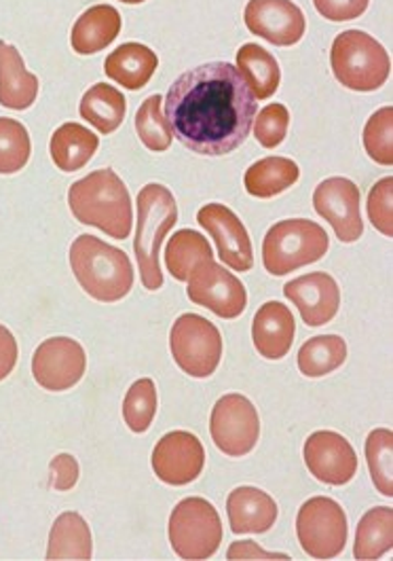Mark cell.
Listing matches in <instances>:
<instances>
[{
  "instance_id": "1",
  "label": "cell",
  "mask_w": 393,
  "mask_h": 561,
  "mask_svg": "<svg viewBox=\"0 0 393 561\" xmlns=\"http://www.w3.org/2000/svg\"><path fill=\"white\" fill-rule=\"evenodd\" d=\"M258 102L238 66L210 62L182 72L165 95V119L186 149L229 156L247 140Z\"/></svg>"
},
{
  "instance_id": "2",
  "label": "cell",
  "mask_w": 393,
  "mask_h": 561,
  "mask_svg": "<svg viewBox=\"0 0 393 561\" xmlns=\"http://www.w3.org/2000/svg\"><path fill=\"white\" fill-rule=\"evenodd\" d=\"M68 206L74 219L91 225L115 240L131 233L134 206L119 174L111 168L95 170L68 191Z\"/></svg>"
},
{
  "instance_id": "3",
  "label": "cell",
  "mask_w": 393,
  "mask_h": 561,
  "mask_svg": "<svg viewBox=\"0 0 393 561\" xmlns=\"http://www.w3.org/2000/svg\"><path fill=\"white\" fill-rule=\"evenodd\" d=\"M70 267L91 299L115 304L134 286V265L123 250L95 236H79L70 247Z\"/></svg>"
},
{
  "instance_id": "4",
  "label": "cell",
  "mask_w": 393,
  "mask_h": 561,
  "mask_svg": "<svg viewBox=\"0 0 393 561\" xmlns=\"http://www.w3.org/2000/svg\"><path fill=\"white\" fill-rule=\"evenodd\" d=\"M138 220L134 250L145 288L159 290L163 286V272L159 265V249L170 229L178 222V206L172 191L151 183L138 193Z\"/></svg>"
},
{
  "instance_id": "5",
  "label": "cell",
  "mask_w": 393,
  "mask_h": 561,
  "mask_svg": "<svg viewBox=\"0 0 393 561\" xmlns=\"http://www.w3.org/2000/svg\"><path fill=\"white\" fill-rule=\"evenodd\" d=\"M336 81L354 92H374L392 75V60L385 47L362 31L340 32L331 49Z\"/></svg>"
},
{
  "instance_id": "6",
  "label": "cell",
  "mask_w": 393,
  "mask_h": 561,
  "mask_svg": "<svg viewBox=\"0 0 393 561\" xmlns=\"http://www.w3.org/2000/svg\"><path fill=\"white\" fill-rule=\"evenodd\" d=\"M331 249L328 233L313 220L288 219L273 225L263 242V263L273 276H286L320 261Z\"/></svg>"
},
{
  "instance_id": "7",
  "label": "cell",
  "mask_w": 393,
  "mask_h": 561,
  "mask_svg": "<svg viewBox=\"0 0 393 561\" xmlns=\"http://www.w3.org/2000/svg\"><path fill=\"white\" fill-rule=\"evenodd\" d=\"M170 542L182 560H210L222 540V522L212 502L181 500L170 517Z\"/></svg>"
},
{
  "instance_id": "8",
  "label": "cell",
  "mask_w": 393,
  "mask_h": 561,
  "mask_svg": "<svg viewBox=\"0 0 393 561\" xmlns=\"http://www.w3.org/2000/svg\"><path fill=\"white\" fill-rule=\"evenodd\" d=\"M172 356L182 371L206 379L218 369L222 358V337L210 320L197 313H182L170 335Z\"/></svg>"
},
{
  "instance_id": "9",
  "label": "cell",
  "mask_w": 393,
  "mask_h": 561,
  "mask_svg": "<svg viewBox=\"0 0 393 561\" xmlns=\"http://www.w3.org/2000/svg\"><path fill=\"white\" fill-rule=\"evenodd\" d=\"M297 534L307 556L313 560H333L345 551L347 515L336 500L315 496L301 506Z\"/></svg>"
},
{
  "instance_id": "10",
  "label": "cell",
  "mask_w": 393,
  "mask_h": 561,
  "mask_svg": "<svg viewBox=\"0 0 393 561\" xmlns=\"http://www.w3.org/2000/svg\"><path fill=\"white\" fill-rule=\"evenodd\" d=\"M210 433L222 454L242 458L256 447L261 437V420L256 407L243 394L222 397L213 405Z\"/></svg>"
},
{
  "instance_id": "11",
  "label": "cell",
  "mask_w": 393,
  "mask_h": 561,
  "mask_svg": "<svg viewBox=\"0 0 393 561\" xmlns=\"http://www.w3.org/2000/svg\"><path fill=\"white\" fill-rule=\"evenodd\" d=\"M88 369L83 345L70 337H51L36 347L32 375L49 392H63L77 386Z\"/></svg>"
},
{
  "instance_id": "12",
  "label": "cell",
  "mask_w": 393,
  "mask_h": 561,
  "mask_svg": "<svg viewBox=\"0 0 393 561\" xmlns=\"http://www.w3.org/2000/svg\"><path fill=\"white\" fill-rule=\"evenodd\" d=\"M313 208L333 225L340 242L351 244L362 238L363 222L360 215V188L343 176L322 181L313 193Z\"/></svg>"
},
{
  "instance_id": "13",
  "label": "cell",
  "mask_w": 393,
  "mask_h": 561,
  "mask_svg": "<svg viewBox=\"0 0 393 561\" xmlns=\"http://www.w3.org/2000/svg\"><path fill=\"white\" fill-rule=\"evenodd\" d=\"M186 293L195 306L208 308L210 312L224 320L242 316L247 306V293L242 280H238V276H233L213 261L199 267L188 278Z\"/></svg>"
},
{
  "instance_id": "14",
  "label": "cell",
  "mask_w": 393,
  "mask_h": 561,
  "mask_svg": "<svg viewBox=\"0 0 393 561\" xmlns=\"http://www.w3.org/2000/svg\"><path fill=\"white\" fill-rule=\"evenodd\" d=\"M206 465V449L201 440L184 433L174 431L161 438L152 451V470L154 474L174 488L188 485L199 479Z\"/></svg>"
},
{
  "instance_id": "15",
  "label": "cell",
  "mask_w": 393,
  "mask_h": 561,
  "mask_svg": "<svg viewBox=\"0 0 393 561\" xmlns=\"http://www.w3.org/2000/svg\"><path fill=\"white\" fill-rule=\"evenodd\" d=\"M304 465L326 485H345L358 472V456L351 443L333 431H317L304 440Z\"/></svg>"
},
{
  "instance_id": "16",
  "label": "cell",
  "mask_w": 393,
  "mask_h": 561,
  "mask_svg": "<svg viewBox=\"0 0 393 561\" xmlns=\"http://www.w3.org/2000/svg\"><path fill=\"white\" fill-rule=\"evenodd\" d=\"M243 20L247 31L277 47L297 45L307 28L303 11L292 0H250Z\"/></svg>"
},
{
  "instance_id": "17",
  "label": "cell",
  "mask_w": 393,
  "mask_h": 561,
  "mask_svg": "<svg viewBox=\"0 0 393 561\" xmlns=\"http://www.w3.org/2000/svg\"><path fill=\"white\" fill-rule=\"evenodd\" d=\"M197 222L212 236L222 263H227L235 272L252 270V240L242 220L231 208L222 204H208L197 213Z\"/></svg>"
},
{
  "instance_id": "18",
  "label": "cell",
  "mask_w": 393,
  "mask_h": 561,
  "mask_svg": "<svg viewBox=\"0 0 393 561\" xmlns=\"http://www.w3.org/2000/svg\"><path fill=\"white\" fill-rule=\"evenodd\" d=\"M284 295L299 308L304 324L324 327L340 308V290L331 274L313 272L284 286Z\"/></svg>"
},
{
  "instance_id": "19",
  "label": "cell",
  "mask_w": 393,
  "mask_h": 561,
  "mask_svg": "<svg viewBox=\"0 0 393 561\" xmlns=\"http://www.w3.org/2000/svg\"><path fill=\"white\" fill-rule=\"evenodd\" d=\"M294 333H297L294 316L288 310V306L279 301L265 304L254 316L252 340L263 358H269V360L284 358L294 343Z\"/></svg>"
},
{
  "instance_id": "20",
  "label": "cell",
  "mask_w": 393,
  "mask_h": 561,
  "mask_svg": "<svg viewBox=\"0 0 393 561\" xmlns=\"http://www.w3.org/2000/svg\"><path fill=\"white\" fill-rule=\"evenodd\" d=\"M227 513L235 534H263L277 522V502L258 488H238L227 500Z\"/></svg>"
},
{
  "instance_id": "21",
  "label": "cell",
  "mask_w": 393,
  "mask_h": 561,
  "mask_svg": "<svg viewBox=\"0 0 393 561\" xmlns=\"http://www.w3.org/2000/svg\"><path fill=\"white\" fill-rule=\"evenodd\" d=\"M38 95V79L26 70L18 47L0 41V104L11 111L31 108Z\"/></svg>"
},
{
  "instance_id": "22",
  "label": "cell",
  "mask_w": 393,
  "mask_h": 561,
  "mask_svg": "<svg viewBox=\"0 0 393 561\" xmlns=\"http://www.w3.org/2000/svg\"><path fill=\"white\" fill-rule=\"evenodd\" d=\"M122 32V15L111 4H95L88 9L72 28V49L81 56H91L106 49Z\"/></svg>"
},
{
  "instance_id": "23",
  "label": "cell",
  "mask_w": 393,
  "mask_h": 561,
  "mask_svg": "<svg viewBox=\"0 0 393 561\" xmlns=\"http://www.w3.org/2000/svg\"><path fill=\"white\" fill-rule=\"evenodd\" d=\"M157 66H159V58L147 45L125 43L106 58L104 70L125 90L138 92L151 81Z\"/></svg>"
},
{
  "instance_id": "24",
  "label": "cell",
  "mask_w": 393,
  "mask_h": 561,
  "mask_svg": "<svg viewBox=\"0 0 393 561\" xmlns=\"http://www.w3.org/2000/svg\"><path fill=\"white\" fill-rule=\"evenodd\" d=\"M213 252L210 242L193 229H182L174 233L165 249V265L172 278L188 282V278L204 265L212 263Z\"/></svg>"
},
{
  "instance_id": "25",
  "label": "cell",
  "mask_w": 393,
  "mask_h": 561,
  "mask_svg": "<svg viewBox=\"0 0 393 561\" xmlns=\"http://www.w3.org/2000/svg\"><path fill=\"white\" fill-rule=\"evenodd\" d=\"M100 147V138L81 124H63L54 131L49 153L61 172L85 168Z\"/></svg>"
},
{
  "instance_id": "26",
  "label": "cell",
  "mask_w": 393,
  "mask_h": 561,
  "mask_svg": "<svg viewBox=\"0 0 393 561\" xmlns=\"http://www.w3.org/2000/svg\"><path fill=\"white\" fill-rule=\"evenodd\" d=\"M301 176L299 165L288 157H265L247 168L245 191L258 199H269L286 188L297 185Z\"/></svg>"
},
{
  "instance_id": "27",
  "label": "cell",
  "mask_w": 393,
  "mask_h": 561,
  "mask_svg": "<svg viewBox=\"0 0 393 561\" xmlns=\"http://www.w3.org/2000/svg\"><path fill=\"white\" fill-rule=\"evenodd\" d=\"M91 556L93 542L88 522L79 513H61L49 534L47 560H91Z\"/></svg>"
},
{
  "instance_id": "28",
  "label": "cell",
  "mask_w": 393,
  "mask_h": 561,
  "mask_svg": "<svg viewBox=\"0 0 393 561\" xmlns=\"http://www.w3.org/2000/svg\"><path fill=\"white\" fill-rule=\"evenodd\" d=\"M81 117L93 125L102 136L119 129L127 113L125 95L106 83H97L81 100Z\"/></svg>"
},
{
  "instance_id": "29",
  "label": "cell",
  "mask_w": 393,
  "mask_h": 561,
  "mask_svg": "<svg viewBox=\"0 0 393 561\" xmlns=\"http://www.w3.org/2000/svg\"><path fill=\"white\" fill-rule=\"evenodd\" d=\"M238 68L256 100H269L277 92L281 81V70L277 60L265 47L245 43L238 51Z\"/></svg>"
},
{
  "instance_id": "30",
  "label": "cell",
  "mask_w": 393,
  "mask_h": 561,
  "mask_svg": "<svg viewBox=\"0 0 393 561\" xmlns=\"http://www.w3.org/2000/svg\"><path fill=\"white\" fill-rule=\"evenodd\" d=\"M393 547V508L377 506L368 511L356 530V560H381Z\"/></svg>"
},
{
  "instance_id": "31",
  "label": "cell",
  "mask_w": 393,
  "mask_h": 561,
  "mask_svg": "<svg viewBox=\"0 0 393 561\" xmlns=\"http://www.w3.org/2000/svg\"><path fill=\"white\" fill-rule=\"evenodd\" d=\"M347 358V343L338 335H320L304 342L299 352V369L307 377H324L336 371Z\"/></svg>"
},
{
  "instance_id": "32",
  "label": "cell",
  "mask_w": 393,
  "mask_h": 561,
  "mask_svg": "<svg viewBox=\"0 0 393 561\" xmlns=\"http://www.w3.org/2000/svg\"><path fill=\"white\" fill-rule=\"evenodd\" d=\"M161 102H163L161 95H151L142 102V106L136 113V131L142 140V145L154 153L167 151L174 140L172 127L161 113Z\"/></svg>"
},
{
  "instance_id": "33",
  "label": "cell",
  "mask_w": 393,
  "mask_h": 561,
  "mask_svg": "<svg viewBox=\"0 0 393 561\" xmlns=\"http://www.w3.org/2000/svg\"><path fill=\"white\" fill-rule=\"evenodd\" d=\"M393 433L388 428H377L366 438V460L370 477L377 490L392 499L393 496Z\"/></svg>"
},
{
  "instance_id": "34",
  "label": "cell",
  "mask_w": 393,
  "mask_h": 561,
  "mask_svg": "<svg viewBox=\"0 0 393 561\" xmlns=\"http://www.w3.org/2000/svg\"><path fill=\"white\" fill-rule=\"evenodd\" d=\"M31 153L28 129L15 119L0 117V174H15L24 170Z\"/></svg>"
},
{
  "instance_id": "35",
  "label": "cell",
  "mask_w": 393,
  "mask_h": 561,
  "mask_svg": "<svg viewBox=\"0 0 393 561\" xmlns=\"http://www.w3.org/2000/svg\"><path fill=\"white\" fill-rule=\"evenodd\" d=\"M157 413V388L154 381L145 377L138 379L125 394L123 401V417L131 433H147L151 428Z\"/></svg>"
},
{
  "instance_id": "36",
  "label": "cell",
  "mask_w": 393,
  "mask_h": 561,
  "mask_svg": "<svg viewBox=\"0 0 393 561\" xmlns=\"http://www.w3.org/2000/svg\"><path fill=\"white\" fill-rule=\"evenodd\" d=\"M393 108L385 106L377 111L363 127L366 153L381 165H393Z\"/></svg>"
},
{
  "instance_id": "37",
  "label": "cell",
  "mask_w": 393,
  "mask_h": 561,
  "mask_svg": "<svg viewBox=\"0 0 393 561\" xmlns=\"http://www.w3.org/2000/svg\"><path fill=\"white\" fill-rule=\"evenodd\" d=\"M290 125V113L284 104H269L265 106L254 119V136L261 147L275 149L284 142Z\"/></svg>"
},
{
  "instance_id": "38",
  "label": "cell",
  "mask_w": 393,
  "mask_h": 561,
  "mask_svg": "<svg viewBox=\"0 0 393 561\" xmlns=\"http://www.w3.org/2000/svg\"><path fill=\"white\" fill-rule=\"evenodd\" d=\"M393 179L388 176L383 181H379L370 195H368V217L372 220V225L388 238L393 236Z\"/></svg>"
},
{
  "instance_id": "39",
  "label": "cell",
  "mask_w": 393,
  "mask_h": 561,
  "mask_svg": "<svg viewBox=\"0 0 393 561\" xmlns=\"http://www.w3.org/2000/svg\"><path fill=\"white\" fill-rule=\"evenodd\" d=\"M370 0H313L317 13L331 22H349L363 15Z\"/></svg>"
},
{
  "instance_id": "40",
  "label": "cell",
  "mask_w": 393,
  "mask_h": 561,
  "mask_svg": "<svg viewBox=\"0 0 393 561\" xmlns=\"http://www.w3.org/2000/svg\"><path fill=\"white\" fill-rule=\"evenodd\" d=\"M79 481V462L70 454H60L51 462V485L60 492L72 490Z\"/></svg>"
},
{
  "instance_id": "41",
  "label": "cell",
  "mask_w": 393,
  "mask_h": 561,
  "mask_svg": "<svg viewBox=\"0 0 393 561\" xmlns=\"http://www.w3.org/2000/svg\"><path fill=\"white\" fill-rule=\"evenodd\" d=\"M18 340L13 337V333L0 324V381L7 379L9 374L15 369L18 365Z\"/></svg>"
},
{
  "instance_id": "42",
  "label": "cell",
  "mask_w": 393,
  "mask_h": 561,
  "mask_svg": "<svg viewBox=\"0 0 393 561\" xmlns=\"http://www.w3.org/2000/svg\"><path fill=\"white\" fill-rule=\"evenodd\" d=\"M227 560H290L284 553H267L265 549H261L256 542L252 540H242V542H233L227 551Z\"/></svg>"
},
{
  "instance_id": "43",
  "label": "cell",
  "mask_w": 393,
  "mask_h": 561,
  "mask_svg": "<svg viewBox=\"0 0 393 561\" xmlns=\"http://www.w3.org/2000/svg\"><path fill=\"white\" fill-rule=\"evenodd\" d=\"M122 2H127V4H140V2H145V0H122Z\"/></svg>"
}]
</instances>
